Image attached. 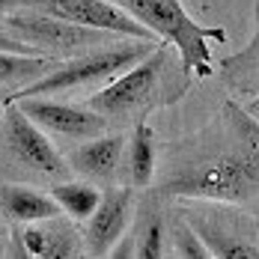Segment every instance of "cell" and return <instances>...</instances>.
<instances>
[{"mask_svg": "<svg viewBox=\"0 0 259 259\" xmlns=\"http://www.w3.org/2000/svg\"><path fill=\"white\" fill-rule=\"evenodd\" d=\"M259 191V119L227 99L218 119L200 131L170 161L161 185L167 197L241 203Z\"/></svg>", "mask_w": 259, "mask_h": 259, "instance_id": "obj_1", "label": "cell"}, {"mask_svg": "<svg viewBox=\"0 0 259 259\" xmlns=\"http://www.w3.org/2000/svg\"><path fill=\"white\" fill-rule=\"evenodd\" d=\"M170 54L173 51L167 42H158L143 60H137L119 78H113L102 90H96L90 96V107L107 116L110 122H119V119L140 122L149 110L179 102V96L188 87L170 83V75H167Z\"/></svg>", "mask_w": 259, "mask_h": 259, "instance_id": "obj_2", "label": "cell"}, {"mask_svg": "<svg viewBox=\"0 0 259 259\" xmlns=\"http://www.w3.org/2000/svg\"><path fill=\"white\" fill-rule=\"evenodd\" d=\"M155 45L158 42H149V39H125V42H110V45H99V48H90V51L75 54V57L57 60V66L51 72L30 80L21 90H15L9 99L63 96V93H72V90L104 87L113 78H119L125 69H131L137 60H143Z\"/></svg>", "mask_w": 259, "mask_h": 259, "instance_id": "obj_3", "label": "cell"}, {"mask_svg": "<svg viewBox=\"0 0 259 259\" xmlns=\"http://www.w3.org/2000/svg\"><path fill=\"white\" fill-rule=\"evenodd\" d=\"M143 27H149L158 39L179 51L182 69L191 78L211 75V48L208 42H227L221 27H203L191 18L182 0H113Z\"/></svg>", "mask_w": 259, "mask_h": 259, "instance_id": "obj_4", "label": "cell"}, {"mask_svg": "<svg viewBox=\"0 0 259 259\" xmlns=\"http://www.w3.org/2000/svg\"><path fill=\"white\" fill-rule=\"evenodd\" d=\"M3 27L15 39H21L30 48H36V54L54 57V60H66V57H75V54H83L90 48L113 42V33L63 21V18H54V15L42 12V9H33V6L6 15Z\"/></svg>", "mask_w": 259, "mask_h": 259, "instance_id": "obj_5", "label": "cell"}, {"mask_svg": "<svg viewBox=\"0 0 259 259\" xmlns=\"http://www.w3.org/2000/svg\"><path fill=\"white\" fill-rule=\"evenodd\" d=\"M3 140L9 146V152L24 167L42 173V176L66 179L72 173V164L57 152V146L48 140L45 128H39L21 110V104L12 99H6V104H3Z\"/></svg>", "mask_w": 259, "mask_h": 259, "instance_id": "obj_6", "label": "cell"}, {"mask_svg": "<svg viewBox=\"0 0 259 259\" xmlns=\"http://www.w3.org/2000/svg\"><path fill=\"white\" fill-rule=\"evenodd\" d=\"M33 9H42L54 18L72 21V24L113 33L122 39H149V42L158 39L149 27H143L113 0H33Z\"/></svg>", "mask_w": 259, "mask_h": 259, "instance_id": "obj_7", "label": "cell"}, {"mask_svg": "<svg viewBox=\"0 0 259 259\" xmlns=\"http://www.w3.org/2000/svg\"><path fill=\"white\" fill-rule=\"evenodd\" d=\"M21 104L27 116L39 125V128L69 137V140H90L107 131L110 119L102 116L93 107H78V104L54 102V96H33V99H12Z\"/></svg>", "mask_w": 259, "mask_h": 259, "instance_id": "obj_8", "label": "cell"}, {"mask_svg": "<svg viewBox=\"0 0 259 259\" xmlns=\"http://www.w3.org/2000/svg\"><path fill=\"white\" fill-rule=\"evenodd\" d=\"M134 218V188H110L104 191L99 208L93 211V218L87 221V253L90 256H110V250L125 238Z\"/></svg>", "mask_w": 259, "mask_h": 259, "instance_id": "obj_9", "label": "cell"}, {"mask_svg": "<svg viewBox=\"0 0 259 259\" xmlns=\"http://www.w3.org/2000/svg\"><path fill=\"white\" fill-rule=\"evenodd\" d=\"M125 158V137L122 134H99L90 140H80V146L72 152L69 164L90 182H110Z\"/></svg>", "mask_w": 259, "mask_h": 259, "instance_id": "obj_10", "label": "cell"}, {"mask_svg": "<svg viewBox=\"0 0 259 259\" xmlns=\"http://www.w3.org/2000/svg\"><path fill=\"white\" fill-rule=\"evenodd\" d=\"M21 253L36 259H69L80 256L83 244L80 238L66 224H60L57 218L51 221H39V224H21V230L15 233Z\"/></svg>", "mask_w": 259, "mask_h": 259, "instance_id": "obj_11", "label": "cell"}, {"mask_svg": "<svg viewBox=\"0 0 259 259\" xmlns=\"http://www.w3.org/2000/svg\"><path fill=\"white\" fill-rule=\"evenodd\" d=\"M253 39L241 48L221 60L218 75L224 80V87L238 96V99H256L259 96V3L253 6Z\"/></svg>", "mask_w": 259, "mask_h": 259, "instance_id": "obj_12", "label": "cell"}, {"mask_svg": "<svg viewBox=\"0 0 259 259\" xmlns=\"http://www.w3.org/2000/svg\"><path fill=\"white\" fill-rule=\"evenodd\" d=\"M0 211L18 227L51 221V218L63 214L54 194H45L39 188H27V185H0Z\"/></svg>", "mask_w": 259, "mask_h": 259, "instance_id": "obj_13", "label": "cell"}, {"mask_svg": "<svg viewBox=\"0 0 259 259\" xmlns=\"http://www.w3.org/2000/svg\"><path fill=\"white\" fill-rule=\"evenodd\" d=\"M155 164H158V146H155V131L149 122H134L128 140H125V158H122V176L131 188H149L155 179Z\"/></svg>", "mask_w": 259, "mask_h": 259, "instance_id": "obj_14", "label": "cell"}, {"mask_svg": "<svg viewBox=\"0 0 259 259\" xmlns=\"http://www.w3.org/2000/svg\"><path fill=\"white\" fill-rule=\"evenodd\" d=\"M194 230L200 233V238L206 241V247L211 250L214 259H259V247L253 241H247L244 235H235L230 230H221L218 224H211L200 214H185Z\"/></svg>", "mask_w": 259, "mask_h": 259, "instance_id": "obj_15", "label": "cell"}, {"mask_svg": "<svg viewBox=\"0 0 259 259\" xmlns=\"http://www.w3.org/2000/svg\"><path fill=\"white\" fill-rule=\"evenodd\" d=\"M54 200L60 203L63 214H69L72 221H90L93 211L102 203V191L93 185L90 179H75V182H57L54 185Z\"/></svg>", "mask_w": 259, "mask_h": 259, "instance_id": "obj_16", "label": "cell"}, {"mask_svg": "<svg viewBox=\"0 0 259 259\" xmlns=\"http://www.w3.org/2000/svg\"><path fill=\"white\" fill-rule=\"evenodd\" d=\"M57 66L54 57H39V54H12L0 51V83H15V80H36L45 72Z\"/></svg>", "mask_w": 259, "mask_h": 259, "instance_id": "obj_17", "label": "cell"}, {"mask_svg": "<svg viewBox=\"0 0 259 259\" xmlns=\"http://www.w3.org/2000/svg\"><path fill=\"white\" fill-rule=\"evenodd\" d=\"M170 233H173V250H170V256H176V259H214L211 250L206 247V241L200 238V233L194 230V224L185 214L173 221Z\"/></svg>", "mask_w": 259, "mask_h": 259, "instance_id": "obj_18", "label": "cell"}, {"mask_svg": "<svg viewBox=\"0 0 259 259\" xmlns=\"http://www.w3.org/2000/svg\"><path fill=\"white\" fill-rule=\"evenodd\" d=\"M164 221L152 214L146 224H143V230L137 233V238L131 241L134 247H131V256L137 259H158V256H167V247H164Z\"/></svg>", "mask_w": 259, "mask_h": 259, "instance_id": "obj_19", "label": "cell"}, {"mask_svg": "<svg viewBox=\"0 0 259 259\" xmlns=\"http://www.w3.org/2000/svg\"><path fill=\"white\" fill-rule=\"evenodd\" d=\"M0 51H12V54H36V48H30L27 42H21V39H15L6 27L0 24ZM42 57V54H39Z\"/></svg>", "mask_w": 259, "mask_h": 259, "instance_id": "obj_20", "label": "cell"}, {"mask_svg": "<svg viewBox=\"0 0 259 259\" xmlns=\"http://www.w3.org/2000/svg\"><path fill=\"white\" fill-rule=\"evenodd\" d=\"M27 6H33V0H0V21L18 9H27Z\"/></svg>", "mask_w": 259, "mask_h": 259, "instance_id": "obj_21", "label": "cell"}, {"mask_svg": "<svg viewBox=\"0 0 259 259\" xmlns=\"http://www.w3.org/2000/svg\"><path fill=\"white\" fill-rule=\"evenodd\" d=\"M244 107H247V113H253V116L259 119V96H256V99H250V102L244 104Z\"/></svg>", "mask_w": 259, "mask_h": 259, "instance_id": "obj_22", "label": "cell"}, {"mask_svg": "<svg viewBox=\"0 0 259 259\" xmlns=\"http://www.w3.org/2000/svg\"><path fill=\"white\" fill-rule=\"evenodd\" d=\"M3 104H6V99H0V107H3Z\"/></svg>", "mask_w": 259, "mask_h": 259, "instance_id": "obj_23", "label": "cell"}]
</instances>
